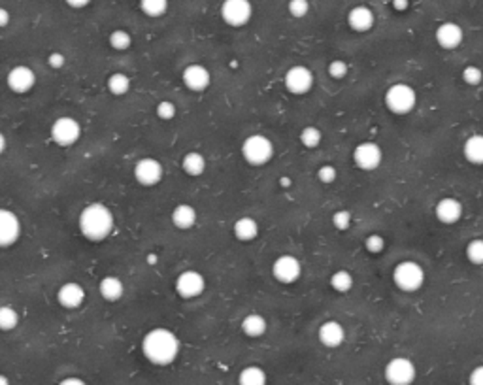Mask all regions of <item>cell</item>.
Listing matches in <instances>:
<instances>
[{
  "label": "cell",
  "mask_w": 483,
  "mask_h": 385,
  "mask_svg": "<svg viewBox=\"0 0 483 385\" xmlns=\"http://www.w3.org/2000/svg\"><path fill=\"white\" fill-rule=\"evenodd\" d=\"M147 262H149V265H155V262H157V257H155V255H149V257H147Z\"/></svg>",
  "instance_id": "f5cc1de1"
},
{
  "label": "cell",
  "mask_w": 483,
  "mask_h": 385,
  "mask_svg": "<svg viewBox=\"0 0 483 385\" xmlns=\"http://www.w3.org/2000/svg\"><path fill=\"white\" fill-rule=\"evenodd\" d=\"M6 145H8L6 136H4V132H0V155L6 152Z\"/></svg>",
  "instance_id": "f907efd6"
},
{
  "label": "cell",
  "mask_w": 483,
  "mask_h": 385,
  "mask_svg": "<svg viewBox=\"0 0 483 385\" xmlns=\"http://www.w3.org/2000/svg\"><path fill=\"white\" fill-rule=\"evenodd\" d=\"M463 82L466 83V85H472V87H476V85H480L483 80V72L480 66H476V64H468V66H464L463 69Z\"/></svg>",
  "instance_id": "74e56055"
},
{
  "label": "cell",
  "mask_w": 483,
  "mask_h": 385,
  "mask_svg": "<svg viewBox=\"0 0 483 385\" xmlns=\"http://www.w3.org/2000/svg\"><path fill=\"white\" fill-rule=\"evenodd\" d=\"M155 114H157L161 121H172L176 114H178V108H176V104L172 100H161L155 106Z\"/></svg>",
  "instance_id": "d590c367"
},
{
  "label": "cell",
  "mask_w": 483,
  "mask_h": 385,
  "mask_svg": "<svg viewBox=\"0 0 483 385\" xmlns=\"http://www.w3.org/2000/svg\"><path fill=\"white\" fill-rule=\"evenodd\" d=\"M417 370L408 357H394L385 365V382L389 385H412Z\"/></svg>",
  "instance_id": "9c48e42d"
},
{
  "label": "cell",
  "mask_w": 483,
  "mask_h": 385,
  "mask_svg": "<svg viewBox=\"0 0 483 385\" xmlns=\"http://www.w3.org/2000/svg\"><path fill=\"white\" fill-rule=\"evenodd\" d=\"M170 220H172V225L176 229L191 231L197 225L199 213H197L194 206H191V204H178L172 210V213H170Z\"/></svg>",
  "instance_id": "603a6c76"
},
{
  "label": "cell",
  "mask_w": 483,
  "mask_h": 385,
  "mask_svg": "<svg viewBox=\"0 0 483 385\" xmlns=\"http://www.w3.org/2000/svg\"><path fill=\"white\" fill-rule=\"evenodd\" d=\"M298 140H300V144H302L306 150H316V147L321 145L323 132H321V129L316 127V125H308V127H304L302 131H300Z\"/></svg>",
  "instance_id": "f546056e"
},
{
  "label": "cell",
  "mask_w": 483,
  "mask_h": 385,
  "mask_svg": "<svg viewBox=\"0 0 483 385\" xmlns=\"http://www.w3.org/2000/svg\"><path fill=\"white\" fill-rule=\"evenodd\" d=\"M393 283L402 293H415L425 285V270L415 261L399 262L393 269Z\"/></svg>",
  "instance_id": "5b68a950"
},
{
  "label": "cell",
  "mask_w": 483,
  "mask_h": 385,
  "mask_svg": "<svg viewBox=\"0 0 483 385\" xmlns=\"http://www.w3.org/2000/svg\"><path fill=\"white\" fill-rule=\"evenodd\" d=\"M436 44L442 49H457L464 40V30L453 21L440 23L435 30Z\"/></svg>",
  "instance_id": "e0dca14e"
},
{
  "label": "cell",
  "mask_w": 483,
  "mask_h": 385,
  "mask_svg": "<svg viewBox=\"0 0 483 385\" xmlns=\"http://www.w3.org/2000/svg\"><path fill=\"white\" fill-rule=\"evenodd\" d=\"M131 78L123 74V72H113L106 80V87L113 96H123L131 91Z\"/></svg>",
  "instance_id": "83f0119b"
},
{
  "label": "cell",
  "mask_w": 483,
  "mask_h": 385,
  "mask_svg": "<svg viewBox=\"0 0 483 385\" xmlns=\"http://www.w3.org/2000/svg\"><path fill=\"white\" fill-rule=\"evenodd\" d=\"M353 223V215L349 210H336L332 213V225L336 231H347L352 227Z\"/></svg>",
  "instance_id": "8d00e7d4"
},
{
  "label": "cell",
  "mask_w": 483,
  "mask_h": 385,
  "mask_svg": "<svg viewBox=\"0 0 483 385\" xmlns=\"http://www.w3.org/2000/svg\"><path fill=\"white\" fill-rule=\"evenodd\" d=\"M108 44H110L116 51H127V49L132 46V36L131 33L125 30V28H116V30H111L110 36H108Z\"/></svg>",
  "instance_id": "d6a6232c"
},
{
  "label": "cell",
  "mask_w": 483,
  "mask_h": 385,
  "mask_svg": "<svg viewBox=\"0 0 483 385\" xmlns=\"http://www.w3.org/2000/svg\"><path fill=\"white\" fill-rule=\"evenodd\" d=\"M280 186H282L283 189H289V187L293 186V181H291L289 176H283V178H280Z\"/></svg>",
  "instance_id": "681fc988"
},
{
  "label": "cell",
  "mask_w": 483,
  "mask_h": 385,
  "mask_svg": "<svg viewBox=\"0 0 483 385\" xmlns=\"http://www.w3.org/2000/svg\"><path fill=\"white\" fill-rule=\"evenodd\" d=\"M206 157L199 152H189L181 159V170L189 176V178H201L202 174L206 172Z\"/></svg>",
  "instance_id": "d4e9b609"
},
{
  "label": "cell",
  "mask_w": 483,
  "mask_h": 385,
  "mask_svg": "<svg viewBox=\"0 0 483 385\" xmlns=\"http://www.w3.org/2000/svg\"><path fill=\"white\" fill-rule=\"evenodd\" d=\"M0 385H10V379L4 374H0Z\"/></svg>",
  "instance_id": "816d5d0a"
},
{
  "label": "cell",
  "mask_w": 483,
  "mask_h": 385,
  "mask_svg": "<svg viewBox=\"0 0 483 385\" xmlns=\"http://www.w3.org/2000/svg\"><path fill=\"white\" fill-rule=\"evenodd\" d=\"M353 283H355V280H353V276L349 270L340 269L331 276V287L334 289L336 293H349L353 287Z\"/></svg>",
  "instance_id": "4dcf8cb0"
},
{
  "label": "cell",
  "mask_w": 483,
  "mask_h": 385,
  "mask_svg": "<svg viewBox=\"0 0 483 385\" xmlns=\"http://www.w3.org/2000/svg\"><path fill=\"white\" fill-rule=\"evenodd\" d=\"M10 21H12V14L8 12L6 8L0 6V28H6L10 25Z\"/></svg>",
  "instance_id": "f6af8a7d"
},
{
  "label": "cell",
  "mask_w": 483,
  "mask_h": 385,
  "mask_svg": "<svg viewBox=\"0 0 483 385\" xmlns=\"http://www.w3.org/2000/svg\"><path fill=\"white\" fill-rule=\"evenodd\" d=\"M468 384L470 385H483V365L482 366H476L474 370L470 372Z\"/></svg>",
  "instance_id": "ee69618b"
},
{
  "label": "cell",
  "mask_w": 483,
  "mask_h": 385,
  "mask_svg": "<svg viewBox=\"0 0 483 385\" xmlns=\"http://www.w3.org/2000/svg\"><path fill=\"white\" fill-rule=\"evenodd\" d=\"M116 227V217L102 202H91L78 215V229L85 240L104 242Z\"/></svg>",
  "instance_id": "7a4b0ae2"
},
{
  "label": "cell",
  "mask_w": 483,
  "mask_h": 385,
  "mask_svg": "<svg viewBox=\"0 0 483 385\" xmlns=\"http://www.w3.org/2000/svg\"><path fill=\"white\" fill-rule=\"evenodd\" d=\"M336 178H338V172H336V168H334V166L332 165L319 166L318 179L323 183V186H331V183L336 181Z\"/></svg>",
  "instance_id": "b9f144b4"
},
{
  "label": "cell",
  "mask_w": 483,
  "mask_h": 385,
  "mask_svg": "<svg viewBox=\"0 0 483 385\" xmlns=\"http://www.w3.org/2000/svg\"><path fill=\"white\" fill-rule=\"evenodd\" d=\"M464 255L468 259L470 265H476V267H482L483 265V238H474L466 244V249H464Z\"/></svg>",
  "instance_id": "e575fe53"
},
{
  "label": "cell",
  "mask_w": 483,
  "mask_h": 385,
  "mask_svg": "<svg viewBox=\"0 0 483 385\" xmlns=\"http://www.w3.org/2000/svg\"><path fill=\"white\" fill-rule=\"evenodd\" d=\"M241 157L251 166L268 165L274 157V144L264 134H249L241 142Z\"/></svg>",
  "instance_id": "277c9868"
},
{
  "label": "cell",
  "mask_w": 483,
  "mask_h": 385,
  "mask_svg": "<svg viewBox=\"0 0 483 385\" xmlns=\"http://www.w3.org/2000/svg\"><path fill=\"white\" fill-rule=\"evenodd\" d=\"M365 248L368 253H372V255L381 253V251L385 249V238H383L381 234H370V236H366Z\"/></svg>",
  "instance_id": "ab89813d"
},
{
  "label": "cell",
  "mask_w": 483,
  "mask_h": 385,
  "mask_svg": "<svg viewBox=\"0 0 483 385\" xmlns=\"http://www.w3.org/2000/svg\"><path fill=\"white\" fill-rule=\"evenodd\" d=\"M272 276L277 283L291 285V283L298 282V278L302 276V265L295 255L283 253L272 262Z\"/></svg>",
  "instance_id": "30bf717a"
},
{
  "label": "cell",
  "mask_w": 483,
  "mask_h": 385,
  "mask_svg": "<svg viewBox=\"0 0 483 385\" xmlns=\"http://www.w3.org/2000/svg\"><path fill=\"white\" fill-rule=\"evenodd\" d=\"M17 325H19V314H17V310H15L14 306H10V304L0 306V330H2V332H10V330H14Z\"/></svg>",
  "instance_id": "1f68e13d"
},
{
  "label": "cell",
  "mask_w": 483,
  "mask_h": 385,
  "mask_svg": "<svg viewBox=\"0 0 483 385\" xmlns=\"http://www.w3.org/2000/svg\"><path fill=\"white\" fill-rule=\"evenodd\" d=\"M59 385H87L82 378H64Z\"/></svg>",
  "instance_id": "c3c4849f"
},
{
  "label": "cell",
  "mask_w": 483,
  "mask_h": 385,
  "mask_svg": "<svg viewBox=\"0 0 483 385\" xmlns=\"http://www.w3.org/2000/svg\"><path fill=\"white\" fill-rule=\"evenodd\" d=\"M180 338L176 332L165 327H155L145 332L142 338V353L144 357L157 366H166L174 363L180 355Z\"/></svg>",
  "instance_id": "6da1fadb"
},
{
  "label": "cell",
  "mask_w": 483,
  "mask_h": 385,
  "mask_svg": "<svg viewBox=\"0 0 483 385\" xmlns=\"http://www.w3.org/2000/svg\"><path fill=\"white\" fill-rule=\"evenodd\" d=\"M347 74H349V66H347V62L345 61L334 59V61L329 62V76L331 78H334V80H344Z\"/></svg>",
  "instance_id": "60d3db41"
},
{
  "label": "cell",
  "mask_w": 483,
  "mask_h": 385,
  "mask_svg": "<svg viewBox=\"0 0 483 385\" xmlns=\"http://www.w3.org/2000/svg\"><path fill=\"white\" fill-rule=\"evenodd\" d=\"M233 233H235L236 240L253 242L257 236H259V233H261V227H259L255 217H251V215H241V217H238V220L235 221Z\"/></svg>",
  "instance_id": "cb8c5ba5"
},
{
  "label": "cell",
  "mask_w": 483,
  "mask_h": 385,
  "mask_svg": "<svg viewBox=\"0 0 483 385\" xmlns=\"http://www.w3.org/2000/svg\"><path fill=\"white\" fill-rule=\"evenodd\" d=\"M319 342L325 346V348H340L344 344L345 340V329L338 321H325L318 330Z\"/></svg>",
  "instance_id": "44dd1931"
},
{
  "label": "cell",
  "mask_w": 483,
  "mask_h": 385,
  "mask_svg": "<svg viewBox=\"0 0 483 385\" xmlns=\"http://www.w3.org/2000/svg\"><path fill=\"white\" fill-rule=\"evenodd\" d=\"M238 385H266V374L261 366H246L238 376Z\"/></svg>",
  "instance_id": "f1b7e54d"
},
{
  "label": "cell",
  "mask_w": 483,
  "mask_h": 385,
  "mask_svg": "<svg viewBox=\"0 0 483 385\" xmlns=\"http://www.w3.org/2000/svg\"><path fill=\"white\" fill-rule=\"evenodd\" d=\"M85 298H87V293H85L83 285H80L78 282H64L61 287L57 289V303L61 304L64 310L82 308Z\"/></svg>",
  "instance_id": "ac0fdd59"
},
{
  "label": "cell",
  "mask_w": 483,
  "mask_h": 385,
  "mask_svg": "<svg viewBox=\"0 0 483 385\" xmlns=\"http://www.w3.org/2000/svg\"><path fill=\"white\" fill-rule=\"evenodd\" d=\"M48 64L51 66L53 70H61L64 64H66V57L62 55L61 51H53V53H49L48 57Z\"/></svg>",
  "instance_id": "7bdbcfd3"
},
{
  "label": "cell",
  "mask_w": 483,
  "mask_h": 385,
  "mask_svg": "<svg viewBox=\"0 0 483 385\" xmlns=\"http://www.w3.org/2000/svg\"><path fill=\"white\" fill-rule=\"evenodd\" d=\"M174 289L180 298L183 301H193L206 291V280L199 270H183L178 274L176 282H174Z\"/></svg>",
  "instance_id": "ba28073f"
},
{
  "label": "cell",
  "mask_w": 483,
  "mask_h": 385,
  "mask_svg": "<svg viewBox=\"0 0 483 385\" xmlns=\"http://www.w3.org/2000/svg\"><path fill=\"white\" fill-rule=\"evenodd\" d=\"M353 163L365 172H372L383 163V150L376 142H361L353 150Z\"/></svg>",
  "instance_id": "7c38bea8"
},
{
  "label": "cell",
  "mask_w": 483,
  "mask_h": 385,
  "mask_svg": "<svg viewBox=\"0 0 483 385\" xmlns=\"http://www.w3.org/2000/svg\"><path fill=\"white\" fill-rule=\"evenodd\" d=\"M287 10H289L291 17L302 19V17H306L308 12H310V0H289Z\"/></svg>",
  "instance_id": "f35d334b"
},
{
  "label": "cell",
  "mask_w": 483,
  "mask_h": 385,
  "mask_svg": "<svg viewBox=\"0 0 483 385\" xmlns=\"http://www.w3.org/2000/svg\"><path fill=\"white\" fill-rule=\"evenodd\" d=\"M64 2L74 10H82V8H87L91 4V0H64Z\"/></svg>",
  "instance_id": "bcb514c9"
},
{
  "label": "cell",
  "mask_w": 483,
  "mask_h": 385,
  "mask_svg": "<svg viewBox=\"0 0 483 385\" xmlns=\"http://www.w3.org/2000/svg\"><path fill=\"white\" fill-rule=\"evenodd\" d=\"M49 136L53 140V144L59 145V147H72L82 138V125H80L78 119L70 116L57 117L55 121L51 123Z\"/></svg>",
  "instance_id": "8992f818"
},
{
  "label": "cell",
  "mask_w": 483,
  "mask_h": 385,
  "mask_svg": "<svg viewBox=\"0 0 483 385\" xmlns=\"http://www.w3.org/2000/svg\"><path fill=\"white\" fill-rule=\"evenodd\" d=\"M181 82H183L187 89L193 91V93H204L212 85V74L204 64L193 62V64H187L183 69Z\"/></svg>",
  "instance_id": "2e32d148"
},
{
  "label": "cell",
  "mask_w": 483,
  "mask_h": 385,
  "mask_svg": "<svg viewBox=\"0 0 483 385\" xmlns=\"http://www.w3.org/2000/svg\"><path fill=\"white\" fill-rule=\"evenodd\" d=\"M464 213V208L461 204V200L453 199V197H444L436 202L435 215L436 220L440 221L442 225H455L461 221Z\"/></svg>",
  "instance_id": "d6986e66"
},
{
  "label": "cell",
  "mask_w": 483,
  "mask_h": 385,
  "mask_svg": "<svg viewBox=\"0 0 483 385\" xmlns=\"http://www.w3.org/2000/svg\"><path fill=\"white\" fill-rule=\"evenodd\" d=\"M463 155L470 165L483 166V134H472L464 140Z\"/></svg>",
  "instance_id": "484cf974"
},
{
  "label": "cell",
  "mask_w": 483,
  "mask_h": 385,
  "mask_svg": "<svg viewBox=\"0 0 483 385\" xmlns=\"http://www.w3.org/2000/svg\"><path fill=\"white\" fill-rule=\"evenodd\" d=\"M387 110L394 116H408L417 104V93L410 83L397 82L389 85L383 95Z\"/></svg>",
  "instance_id": "3957f363"
},
{
  "label": "cell",
  "mask_w": 483,
  "mask_h": 385,
  "mask_svg": "<svg viewBox=\"0 0 483 385\" xmlns=\"http://www.w3.org/2000/svg\"><path fill=\"white\" fill-rule=\"evenodd\" d=\"M98 293L106 303H118L125 295V283L118 276H104L98 282Z\"/></svg>",
  "instance_id": "7402d4cb"
},
{
  "label": "cell",
  "mask_w": 483,
  "mask_h": 385,
  "mask_svg": "<svg viewBox=\"0 0 483 385\" xmlns=\"http://www.w3.org/2000/svg\"><path fill=\"white\" fill-rule=\"evenodd\" d=\"M21 231L23 225L17 213L8 208H0V248H12L14 244H17Z\"/></svg>",
  "instance_id": "9a60e30c"
},
{
  "label": "cell",
  "mask_w": 483,
  "mask_h": 385,
  "mask_svg": "<svg viewBox=\"0 0 483 385\" xmlns=\"http://www.w3.org/2000/svg\"><path fill=\"white\" fill-rule=\"evenodd\" d=\"M283 85L291 95H306L313 87V72L304 64H295L285 72Z\"/></svg>",
  "instance_id": "8fae6325"
},
{
  "label": "cell",
  "mask_w": 483,
  "mask_h": 385,
  "mask_svg": "<svg viewBox=\"0 0 483 385\" xmlns=\"http://www.w3.org/2000/svg\"><path fill=\"white\" fill-rule=\"evenodd\" d=\"M6 85L8 89L15 93V95H27V93L35 89L36 85L35 70L27 66V64H17L8 72Z\"/></svg>",
  "instance_id": "5bb4252c"
},
{
  "label": "cell",
  "mask_w": 483,
  "mask_h": 385,
  "mask_svg": "<svg viewBox=\"0 0 483 385\" xmlns=\"http://www.w3.org/2000/svg\"><path fill=\"white\" fill-rule=\"evenodd\" d=\"M219 14L228 27H246L253 17V4L249 0H223Z\"/></svg>",
  "instance_id": "52a82bcc"
},
{
  "label": "cell",
  "mask_w": 483,
  "mask_h": 385,
  "mask_svg": "<svg viewBox=\"0 0 483 385\" xmlns=\"http://www.w3.org/2000/svg\"><path fill=\"white\" fill-rule=\"evenodd\" d=\"M376 23V15L368 6H355L347 12V25L353 33H368Z\"/></svg>",
  "instance_id": "ffe728a7"
},
{
  "label": "cell",
  "mask_w": 483,
  "mask_h": 385,
  "mask_svg": "<svg viewBox=\"0 0 483 385\" xmlns=\"http://www.w3.org/2000/svg\"><path fill=\"white\" fill-rule=\"evenodd\" d=\"M266 329H268V323L261 314H248L241 319V332L249 338H261Z\"/></svg>",
  "instance_id": "4316f807"
},
{
  "label": "cell",
  "mask_w": 483,
  "mask_h": 385,
  "mask_svg": "<svg viewBox=\"0 0 483 385\" xmlns=\"http://www.w3.org/2000/svg\"><path fill=\"white\" fill-rule=\"evenodd\" d=\"M140 10L147 17H163L168 10V0H140Z\"/></svg>",
  "instance_id": "836d02e7"
},
{
  "label": "cell",
  "mask_w": 483,
  "mask_h": 385,
  "mask_svg": "<svg viewBox=\"0 0 483 385\" xmlns=\"http://www.w3.org/2000/svg\"><path fill=\"white\" fill-rule=\"evenodd\" d=\"M410 6V0H393V8L397 12H404Z\"/></svg>",
  "instance_id": "7dc6e473"
},
{
  "label": "cell",
  "mask_w": 483,
  "mask_h": 385,
  "mask_svg": "<svg viewBox=\"0 0 483 385\" xmlns=\"http://www.w3.org/2000/svg\"><path fill=\"white\" fill-rule=\"evenodd\" d=\"M165 178V168L155 157H142L134 165V179L140 186L155 187Z\"/></svg>",
  "instance_id": "4fadbf2b"
}]
</instances>
